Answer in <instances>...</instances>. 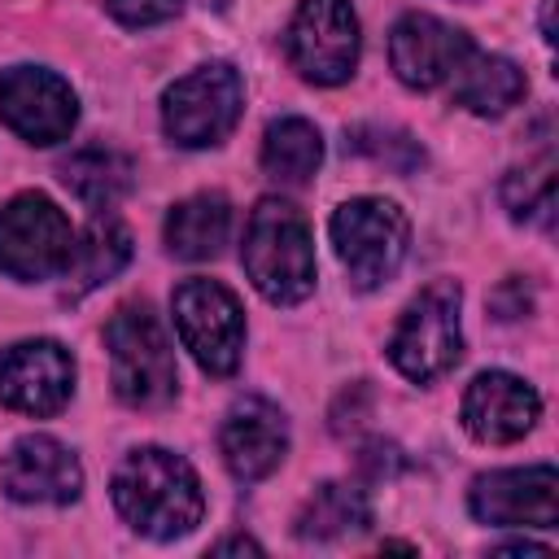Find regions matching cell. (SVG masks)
<instances>
[{
	"instance_id": "1",
	"label": "cell",
	"mask_w": 559,
	"mask_h": 559,
	"mask_svg": "<svg viewBox=\"0 0 559 559\" xmlns=\"http://www.w3.org/2000/svg\"><path fill=\"white\" fill-rule=\"evenodd\" d=\"M114 507L135 533L153 542H170L201 524L205 493L183 454L162 445H140L114 472Z\"/></svg>"
},
{
	"instance_id": "2",
	"label": "cell",
	"mask_w": 559,
	"mask_h": 559,
	"mask_svg": "<svg viewBox=\"0 0 559 559\" xmlns=\"http://www.w3.org/2000/svg\"><path fill=\"white\" fill-rule=\"evenodd\" d=\"M240 262L266 301L275 306L306 301L314 288V240L301 210L280 197H262L249 214Z\"/></svg>"
},
{
	"instance_id": "3",
	"label": "cell",
	"mask_w": 559,
	"mask_h": 559,
	"mask_svg": "<svg viewBox=\"0 0 559 559\" xmlns=\"http://www.w3.org/2000/svg\"><path fill=\"white\" fill-rule=\"evenodd\" d=\"M105 349H109V367H114V393L127 406L153 411L175 397V389H179L175 349H170L157 314L148 310V301H127L109 314Z\"/></svg>"
},
{
	"instance_id": "4",
	"label": "cell",
	"mask_w": 559,
	"mask_h": 559,
	"mask_svg": "<svg viewBox=\"0 0 559 559\" xmlns=\"http://www.w3.org/2000/svg\"><path fill=\"white\" fill-rule=\"evenodd\" d=\"M459 310H463V293L454 280H432L402 310V319L389 336V358L406 380L428 384V380H441L445 371H454V362L463 358Z\"/></svg>"
},
{
	"instance_id": "5",
	"label": "cell",
	"mask_w": 559,
	"mask_h": 559,
	"mask_svg": "<svg viewBox=\"0 0 559 559\" xmlns=\"http://www.w3.org/2000/svg\"><path fill=\"white\" fill-rule=\"evenodd\" d=\"M328 231H332L341 266L349 271V280L358 288H380L402 266L406 245H411L406 214L397 210V201H384V197H354V201H345L332 214Z\"/></svg>"
},
{
	"instance_id": "6",
	"label": "cell",
	"mask_w": 559,
	"mask_h": 559,
	"mask_svg": "<svg viewBox=\"0 0 559 559\" xmlns=\"http://www.w3.org/2000/svg\"><path fill=\"white\" fill-rule=\"evenodd\" d=\"M74 245L79 236L70 218L44 192H17L0 205V271H9L13 280L35 284L66 275Z\"/></svg>"
},
{
	"instance_id": "7",
	"label": "cell",
	"mask_w": 559,
	"mask_h": 559,
	"mask_svg": "<svg viewBox=\"0 0 559 559\" xmlns=\"http://www.w3.org/2000/svg\"><path fill=\"white\" fill-rule=\"evenodd\" d=\"M245 109V83L227 61L197 66L162 96V127L183 148H210L231 135Z\"/></svg>"
},
{
	"instance_id": "8",
	"label": "cell",
	"mask_w": 559,
	"mask_h": 559,
	"mask_svg": "<svg viewBox=\"0 0 559 559\" xmlns=\"http://www.w3.org/2000/svg\"><path fill=\"white\" fill-rule=\"evenodd\" d=\"M170 306L179 341L197 358V367L210 376H231L245 349V310L236 293L218 280H183Z\"/></svg>"
},
{
	"instance_id": "9",
	"label": "cell",
	"mask_w": 559,
	"mask_h": 559,
	"mask_svg": "<svg viewBox=\"0 0 559 559\" xmlns=\"http://www.w3.org/2000/svg\"><path fill=\"white\" fill-rule=\"evenodd\" d=\"M358 17L349 0H301L288 22V61L310 83H345L358 66Z\"/></svg>"
},
{
	"instance_id": "10",
	"label": "cell",
	"mask_w": 559,
	"mask_h": 559,
	"mask_svg": "<svg viewBox=\"0 0 559 559\" xmlns=\"http://www.w3.org/2000/svg\"><path fill=\"white\" fill-rule=\"evenodd\" d=\"M467 507L480 524L493 528H555L559 524V472L550 463L502 467L476 476Z\"/></svg>"
},
{
	"instance_id": "11",
	"label": "cell",
	"mask_w": 559,
	"mask_h": 559,
	"mask_svg": "<svg viewBox=\"0 0 559 559\" xmlns=\"http://www.w3.org/2000/svg\"><path fill=\"white\" fill-rule=\"evenodd\" d=\"M0 118L26 144H57L79 122L74 87L44 66H13L0 74Z\"/></svg>"
},
{
	"instance_id": "12",
	"label": "cell",
	"mask_w": 559,
	"mask_h": 559,
	"mask_svg": "<svg viewBox=\"0 0 559 559\" xmlns=\"http://www.w3.org/2000/svg\"><path fill=\"white\" fill-rule=\"evenodd\" d=\"M74 393V358L61 341H17L0 354V406L57 415Z\"/></svg>"
},
{
	"instance_id": "13",
	"label": "cell",
	"mask_w": 559,
	"mask_h": 559,
	"mask_svg": "<svg viewBox=\"0 0 559 559\" xmlns=\"http://www.w3.org/2000/svg\"><path fill=\"white\" fill-rule=\"evenodd\" d=\"M472 35L432 17V13H406L389 31V66L406 87L432 92L459 74V66L472 57Z\"/></svg>"
},
{
	"instance_id": "14",
	"label": "cell",
	"mask_w": 559,
	"mask_h": 559,
	"mask_svg": "<svg viewBox=\"0 0 559 559\" xmlns=\"http://www.w3.org/2000/svg\"><path fill=\"white\" fill-rule=\"evenodd\" d=\"M218 450L223 463L236 480H262L271 476L284 454H288V419L275 402L245 393L227 406L223 428H218Z\"/></svg>"
},
{
	"instance_id": "15",
	"label": "cell",
	"mask_w": 559,
	"mask_h": 559,
	"mask_svg": "<svg viewBox=\"0 0 559 559\" xmlns=\"http://www.w3.org/2000/svg\"><path fill=\"white\" fill-rule=\"evenodd\" d=\"M542 397L528 380L511 371H480L463 393V428L485 445H507L533 432Z\"/></svg>"
},
{
	"instance_id": "16",
	"label": "cell",
	"mask_w": 559,
	"mask_h": 559,
	"mask_svg": "<svg viewBox=\"0 0 559 559\" xmlns=\"http://www.w3.org/2000/svg\"><path fill=\"white\" fill-rule=\"evenodd\" d=\"M4 493L13 502H44V507H66L79 498L83 489V467L79 459L44 432H31L22 441H13L9 459H4Z\"/></svg>"
},
{
	"instance_id": "17",
	"label": "cell",
	"mask_w": 559,
	"mask_h": 559,
	"mask_svg": "<svg viewBox=\"0 0 559 559\" xmlns=\"http://www.w3.org/2000/svg\"><path fill=\"white\" fill-rule=\"evenodd\" d=\"M231 201L223 192H197L170 205L166 214V249L183 262H205L227 245Z\"/></svg>"
},
{
	"instance_id": "18",
	"label": "cell",
	"mask_w": 559,
	"mask_h": 559,
	"mask_svg": "<svg viewBox=\"0 0 559 559\" xmlns=\"http://www.w3.org/2000/svg\"><path fill=\"white\" fill-rule=\"evenodd\" d=\"M454 83V100L480 118H498L507 114L511 105H520V96L528 92L524 83V70L511 61V57H498V52H476L459 66V74L450 79Z\"/></svg>"
},
{
	"instance_id": "19",
	"label": "cell",
	"mask_w": 559,
	"mask_h": 559,
	"mask_svg": "<svg viewBox=\"0 0 559 559\" xmlns=\"http://www.w3.org/2000/svg\"><path fill=\"white\" fill-rule=\"evenodd\" d=\"M131 179H135V166L127 153L109 148V144H87V148H74L66 162H61V183L92 210H109L118 205L127 192H131Z\"/></svg>"
},
{
	"instance_id": "20",
	"label": "cell",
	"mask_w": 559,
	"mask_h": 559,
	"mask_svg": "<svg viewBox=\"0 0 559 559\" xmlns=\"http://www.w3.org/2000/svg\"><path fill=\"white\" fill-rule=\"evenodd\" d=\"M127 262H131V231H127L118 218L96 214L92 227L83 231V240L74 245L70 266H66V275H70V293L83 297V293L100 288V284L114 280Z\"/></svg>"
},
{
	"instance_id": "21",
	"label": "cell",
	"mask_w": 559,
	"mask_h": 559,
	"mask_svg": "<svg viewBox=\"0 0 559 559\" xmlns=\"http://www.w3.org/2000/svg\"><path fill=\"white\" fill-rule=\"evenodd\" d=\"M367 524H371L367 493L358 485H341V480L319 485L297 511V537L301 542H332L345 533H362Z\"/></svg>"
},
{
	"instance_id": "22",
	"label": "cell",
	"mask_w": 559,
	"mask_h": 559,
	"mask_svg": "<svg viewBox=\"0 0 559 559\" xmlns=\"http://www.w3.org/2000/svg\"><path fill=\"white\" fill-rule=\"evenodd\" d=\"M323 162V135L306 118H275L262 135V170L280 183H306Z\"/></svg>"
},
{
	"instance_id": "23",
	"label": "cell",
	"mask_w": 559,
	"mask_h": 559,
	"mask_svg": "<svg viewBox=\"0 0 559 559\" xmlns=\"http://www.w3.org/2000/svg\"><path fill=\"white\" fill-rule=\"evenodd\" d=\"M502 205L520 223H533V218L550 223V210H555V153L550 148L537 162H524L502 179Z\"/></svg>"
},
{
	"instance_id": "24",
	"label": "cell",
	"mask_w": 559,
	"mask_h": 559,
	"mask_svg": "<svg viewBox=\"0 0 559 559\" xmlns=\"http://www.w3.org/2000/svg\"><path fill=\"white\" fill-rule=\"evenodd\" d=\"M349 148L393 166V170H415L424 162V148L406 135V131H389V127H354L349 131Z\"/></svg>"
},
{
	"instance_id": "25",
	"label": "cell",
	"mask_w": 559,
	"mask_h": 559,
	"mask_svg": "<svg viewBox=\"0 0 559 559\" xmlns=\"http://www.w3.org/2000/svg\"><path fill=\"white\" fill-rule=\"evenodd\" d=\"M183 9V0H109V13L122 26H157L166 17H175Z\"/></svg>"
},
{
	"instance_id": "26",
	"label": "cell",
	"mask_w": 559,
	"mask_h": 559,
	"mask_svg": "<svg viewBox=\"0 0 559 559\" xmlns=\"http://www.w3.org/2000/svg\"><path fill=\"white\" fill-rule=\"evenodd\" d=\"M362 463H371V472H376V476H384V472L397 463V450H393V445H384V441H371V445L362 450Z\"/></svg>"
},
{
	"instance_id": "27",
	"label": "cell",
	"mask_w": 559,
	"mask_h": 559,
	"mask_svg": "<svg viewBox=\"0 0 559 559\" xmlns=\"http://www.w3.org/2000/svg\"><path fill=\"white\" fill-rule=\"evenodd\" d=\"M214 550H218V555H227V550H249V555H258L262 546H258V542H249V537H227V542H218Z\"/></svg>"
},
{
	"instance_id": "28",
	"label": "cell",
	"mask_w": 559,
	"mask_h": 559,
	"mask_svg": "<svg viewBox=\"0 0 559 559\" xmlns=\"http://www.w3.org/2000/svg\"><path fill=\"white\" fill-rule=\"evenodd\" d=\"M502 555H550L546 546H537V542H511V546H498Z\"/></svg>"
}]
</instances>
